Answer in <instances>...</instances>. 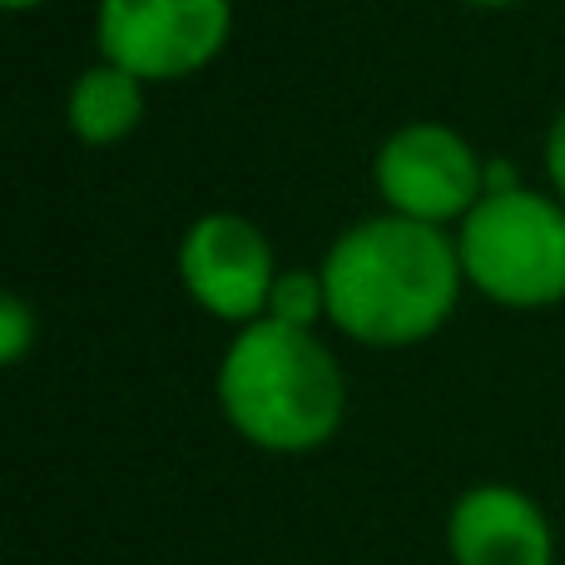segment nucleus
Returning a JSON list of instances; mask_svg holds the SVG:
<instances>
[{"mask_svg": "<svg viewBox=\"0 0 565 565\" xmlns=\"http://www.w3.org/2000/svg\"><path fill=\"white\" fill-rule=\"evenodd\" d=\"M377 189L392 214L417 224L467 218L487 194V169L477 149L447 125H407L382 145Z\"/></svg>", "mask_w": 565, "mask_h": 565, "instance_id": "39448f33", "label": "nucleus"}, {"mask_svg": "<svg viewBox=\"0 0 565 565\" xmlns=\"http://www.w3.org/2000/svg\"><path fill=\"white\" fill-rule=\"evenodd\" d=\"M228 0H99V50L139 79H179L224 50Z\"/></svg>", "mask_w": 565, "mask_h": 565, "instance_id": "20e7f679", "label": "nucleus"}, {"mask_svg": "<svg viewBox=\"0 0 565 565\" xmlns=\"http://www.w3.org/2000/svg\"><path fill=\"white\" fill-rule=\"evenodd\" d=\"M461 254L437 224L367 218L332 244L322 264L328 318L372 348H407L451 318L461 292Z\"/></svg>", "mask_w": 565, "mask_h": 565, "instance_id": "f257e3e1", "label": "nucleus"}, {"mask_svg": "<svg viewBox=\"0 0 565 565\" xmlns=\"http://www.w3.org/2000/svg\"><path fill=\"white\" fill-rule=\"evenodd\" d=\"M145 119V89L139 75L119 65H95L75 79L70 89V129H75L85 145H115L129 129Z\"/></svg>", "mask_w": 565, "mask_h": 565, "instance_id": "6e6552de", "label": "nucleus"}, {"mask_svg": "<svg viewBox=\"0 0 565 565\" xmlns=\"http://www.w3.org/2000/svg\"><path fill=\"white\" fill-rule=\"evenodd\" d=\"M546 169H551V179H556V194L565 199V115L556 119V129H551V139H546Z\"/></svg>", "mask_w": 565, "mask_h": 565, "instance_id": "9b49d317", "label": "nucleus"}, {"mask_svg": "<svg viewBox=\"0 0 565 565\" xmlns=\"http://www.w3.org/2000/svg\"><path fill=\"white\" fill-rule=\"evenodd\" d=\"M30 308L20 298H6L0 302V358L6 362H20V352H25L30 342Z\"/></svg>", "mask_w": 565, "mask_h": 565, "instance_id": "9d476101", "label": "nucleus"}, {"mask_svg": "<svg viewBox=\"0 0 565 565\" xmlns=\"http://www.w3.org/2000/svg\"><path fill=\"white\" fill-rule=\"evenodd\" d=\"M457 254L467 278L507 308H546L565 298V209L531 189L481 194L461 218Z\"/></svg>", "mask_w": 565, "mask_h": 565, "instance_id": "7ed1b4c3", "label": "nucleus"}, {"mask_svg": "<svg viewBox=\"0 0 565 565\" xmlns=\"http://www.w3.org/2000/svg\"><path fill=\"white\" fill-rule=\"evenodd\" d=\"M318 312H328V288H322V274H278L274 298H268V318L292 322V328H308L318 322Z\"/></svg>", "mask_w": 565, "mask_h": 565, "instance_id": "1a4fd4ad", "label": "nucleus"}, {"mask_svg": "<svg viewBox=\"0 0 565 565\" xmlns=\"http://www.w3.org/2000/svg\"><path fill=\"white\" fill-rule=\"evenodd\" d=\"M467 6H516V0H467Z\"/></svg>", "mask_w": 565, "mask_h": 565, "instance_id": "ddd939ff", "label": "nucleus"}, {"mask_svg": "<svg viewBox=\"0 0 565 565\" xmlns=\"http://www.w3.org/2000/svg\"><path fill=\"white\" fill-rule=\"evenodd\" d=\"M218 402L254 447L312 451L342 422V372L308 328L258 318L224 352Z\"/></svg>", "mask_w": 565, "mask_h": 565, "instance_id": "f03ea898", "label": "nucleus"}, {"mask_svg": "<svg viewBox=\"0 0 565 565\" xmlns=\"http://www.w3.org/2000/svg\"><path fill=\"white\" fill-rule=\"evenodd\" d=\"M10 10H30V6H40V0H6Z\"/></svg>", "mask_w": 565, "mask_h": 565, "instance_id": "f8f14e48", "label": "nucleus"}, {"mask_svg": "<svg viewBox=\"0 0 565 565\" xmlns=\"http://www.w3.org/2000/svg\"><path fill=\"white\" fill-rule=\"evenodd\" d=\"M179 274L189 298L228 322H258L278 282L264 234L234 214H209L189 228L179 248Z\"/></svg>", "mask_w": 565, "mask_h": 565, "instance_id": "423d86ee", "label": "nucleus"}, {"mask_svg": "<svg viewBox=\"0 0 565 565\" xmlns=\"http://www.w3.org/2000/svg\"><path fill=\"white\" fill-rule=\"evenodd\" d=\"M451 556L457 565H551L556 546H551V526L511 487H471L451 511Z\"/></svg>", "mask_w": 565, "mask_h": 565, "instance_id": "0eeeda50", "label": "nucleus"}]
</instances>
